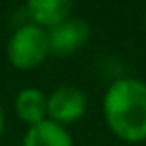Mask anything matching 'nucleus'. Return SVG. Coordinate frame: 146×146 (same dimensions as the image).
<instances>
[{"label":"nucleus","mask_w":146,"mask_h":146,"mask_svg":"<svg viewBox=\"0 0 146 146\" xmlns=\"http://www.w3.org/2000/svg\"><path fill=\"white\" fill-rule=\"evenodd\" d=\"M102 114L108 130L122 142L146 140V82L138 78H116L102 98Z\"/></svg>","instance_id":"nucleus-1"},{"label":"nucleus","mask_w":146,"mask_h":146,"mask_svg":"<svg viewBox=\"0 0 146 146\" xmlns=\"http://www.w3.org/2000/svg\"><path fill=\"white\" fill-rule=\"evenodd\" d=\"M50 54L48 32L36 24H22L18 26L8 42H6V58L12 68L16 70H34Z\"/></svg>","instance_id":"nucleus-2"},{"label":"nucleus","mask_w":146,"mask_h":146,"mask_svg":"<svg viewBox=\"0 0 146 146\" xmlns=\"http://www.w3.org/2000/svg\"><path fill=\"white\" fill-rule=\"evenodd\" d=\"M88 110V98L84 90L76 86H58L48 94V120L68 126L78 122Z\"/></svg>","instance_id":"nucleus-3"},{"label":"nucleus","mask_w":146,"mask_h":146,"mask_svg":"<svg viewBox=\"0 0 146 146\" xmlns=\"http://www.w3.org/2000/svg\"><path fill=\"white\" fill-rule=\"evenodd\" d=\"M90 38V24L84 18L70 16L62 24L48 30V42H50V54L56 56H68L78 52Z\"/></svg>","instance_id":"nucleus-4"},{"label":"nucleus","mask_w":146,"mask_h":146,"mask_svg":"<svg viewBox=\"0 0 146 146\" xmlns=\"http://www.w3.org/2000/svg\"><path fill=\"white\" fill-rule=\"evenodd\" d=\"M72 10L74 4L70 0H28L26 2V14L30 18V24H36L46 32L68 20L72 16Z\"/></svg>","instance_id":"nucleus-5"},{"label":"nucleus","mask_w":146,"mask_h":146,"mask_svg":"<svg viewBox=\"0 0 146 146\" xmlns=\"http://www.w3.org/2000/svg\"><path fill=\"white\" fill-rule=\"evenodd\" d=\"M14 112L28 126L48 120V94L32 86L22 88L14 98Z\"/></svg>","instance_id":"nucleus-6"},{"label":"nucleus","mask_w":146,"mask_h":146,"mask_svg":"<svg viewBox=\"0 0 146 146\" xmlns=\"http://www.w3.org/2000/svg\"><path fill=\"white\" fill-rule=\"evenodd\" d=\"M22 146H74V140L66 126L44 120L40 124L28 126L22 138Z\"/></svg>","instance_id":"nucleus-7"},{"label":"nucleus","mask_w":146,"mask_h":146,"mask_svg":"<svg viewBox=\"0 0 146 146\" xmlns=\"http://www.w3.org/2000/svg\"><path fill=\"white\" fill-rule=\"evenodd\" d=\"M4 126H6V116H4L2 104H0V138H2V134H4Z\"/></svg>","instance_id":"nucleus-8"}]
</instances>
